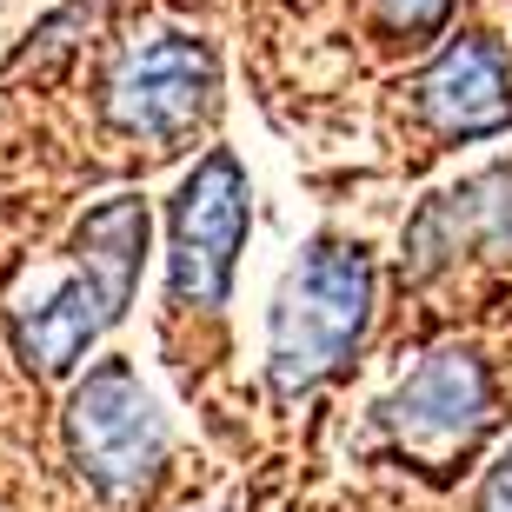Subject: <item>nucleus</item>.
Returning a JSON list of instances; mask_svg holds the SVG:
<instances>
[{
	"label": "nucleus",
	"instance_id": "1",
	"mask_svg": "<svg viewBox=\"0 0 512 512\" xmlns=\"http://www.w3.org/2000/svg\"><path fill=\"white\" fill-rule=\"evenodd\" d=\"M140 253H147V207L140 200H100L74 233V273L47 300L7 313L14 353L47 380L67 373L127 313L133 280H140Z\"/></svg>",
	"mask_w": 512,
	"mask_h": 512
},
{
	"label": "nucleus",
	"instance_id": "2",
	"mask_svg": "<svg viewBox=\"0 0 512 512\" xmlns=\"http://www.w3.org/2000/svg\"><path fill=\"white\" fill-rule=\"evenodd\" d=\"M373 313V260L346 240H313L280 286L273 306V346H266V380L280 399H300L353 353Z\"/></svg>",
	"mask_w": 512,
	"mask_h": 512
},
{
	"label": "nucleus",
	"instance_id": "3",
	"mask_svg": "<svg viewBox=\"0 0 512 512\" xmlns=\"http://www.w3.org/2000/svg\"><path fill=\"white\" fill-rule=\"evenodd\" d=\"M67 439H74L80 473L114 499L140 493L167 459V426L127 360H100L87 373V386L74 393V413H67Z\"/></svg>",
	"mask_w": 512,
	"mask_h": 512
},
{
	"label": "nucleus",
	"instance_id": "4",
	"mask_svg": "<svg viewBox=\"0 0 512 512\" xmlns=\"http://www.w3.org/2000/svg\"><path fill=\"white\" fill-rule=\"evenodd\" d=\"M240 240H247V173L227 147H213L173 193V306L227 300Z\"/></svg>",
	"mask_w": 512,
	"mask_h": 512
},
{
	"label": "nucleus",
	"instance_id": "5",
	"mask_svg": "<svg viewBox=\"0 0 512 512\" xmlns=\"http://www.w3.org/2000/svg\"><path fill=\"white\" fill-rule=\"evenodd\" d=\"M213 107V54L187 34H153L127 47L107 80V114L120 133L167 147Z\"/></svg>",
	"mask_w": 512,
	"mask_h": 512
},
{
	"label": "nucleus",
	"instance_id": "6",
	"mask_svg": "<svg viewBox=\"0 0 512 512\" xmlns=\"http://www.w3.org/2000/svg\"><path fill=\"white\" fill-rule=\"evenodd\" d=\"M486 419H493V380H486V366H479L473 353H459V346H439L433 360L380 406L386 433H393L399 446L426 453V459L453 453V446H473V439L486 433Z\"/></svg>",
	"mask_w": 512,
	"mask_h": 512
},
{
	"label": "nucleus",
	"instance_id": "7",
	"mask_svg": "<svg viewBox=\"0 0 512 512\" xmlns=\"http://www.w3.org/2000/svg\"><path fill=\"white\" fill-rule=\"evenodd\" d=\"M419 114L433 120L446 140H479V133L512 127L506 54H499L486 34L453 40V47L419 74Z\"/></svg>",
	"mask_w": 512,
	"mask_h": 512
},
{
	"label": "nucleus",
	"instance_id": "8",
	"mask_svg": "<svg viewBox=\"0 0 512 512\" xmlns=\"http://www.w3.org/2000/svg\"><path fill=\"white\" fill-rule=\"evenodd\" d=\"M512 240V173H486L473 187L446 193L413 220L406 233V273H433L446 266L453 253H473V247H506Z\"/></svg>",
	"mask_w": 512,
	"mask_h": 512
},
{
	"label": "nucleus",
	"instance_id": "9",
	"mask_svg": "<svg viewBox=\"0 0 512 512\" xmlns=\"http://www.w3.org/2000/svg\"><path fill=\"white\" fill-rule=\"evenodd\" d=\"M446 7H453V0H393V14H399L406 34H433L439 20H446Z\"/></svg>",
	"mask_w": 512,
	"mask_h": 512
},
{
	"label": "nucleus",
	"instance_id": "10",
	"mask_svg": "<svg viewBox=\"0 0 512 512\" xmlns=\"http://www.w3.org/2000/svg\"><path fill=\"white\" fill-rule=\"evenodd\" d=\"M479 512H512V446L499 453V466L486 473V493H479Z\"/></svg>",
	"mask_w": 512,
	"mask_h": 512
}]
</instances>
